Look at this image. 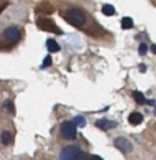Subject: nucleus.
<instances>
[{
  "instance_id": "nucleus-12",
  "label": "nucleus",
  "mask_w": 156,
  "mask_h": 160,
  "mask_svg": "<svg viewBox=\"0 0 156 160\" xmlns=\"http://www.w3.org/2000/svg\"><path fill=\"white\" fill-rule=\"evenodd\" d=\"M133 28V19L129 17H125L122 19V29H132Z\"/></svg>"
},
{
  "instance_id": "nucleus-21",
  "label": "nucleus",
  "mask_w": 156,
  "mask_h": 160,
  "mask_svg": "<svg viewBox=\"0 0 156 160\" xmlns=\"http://www.w3.org/2000/svg\"><path fill=\"white\" fill-rule=\"evenodd\" d=\"M155 115H156V107H155Z\"/></svg>"
},
{
  "instance_id": "nucleus-14",
  "label": "nucleus",
  "mask_w": 156,
  "mask_h": 160,
  "mask_svg": "<svg viewBox=\"0 0 156 160\" xmlns=\"http://www.w3.org/2000/svg\"><path fill=\"white\" fill-rule=\"evenodd\" d=\"M74 123H75V125H78V126H81V127H84L86 125V121H85L84 116H75V118H74Z\"/></svg>"
},
{
  "instance_id": "nucleus-15",
  "label": "nucleus",
  "mask_w": 156,
  "mask_h": 160,
  "mask_svg": "<svg viewBox=\"0 0 156 160\" xmlns=\"http://www.w3.org/2000/svg\"><path fill=\"white\" fill-rule=\"evenodd\" d=\"M51 64H52V58H51V56L48 55V56H45L44 62H43V64H41V68H45V67L51 66Z\"/></svg>"
},
{
  "instance_id": "nucleus-13",
  "label": "nucleus",
  "mask_w": 156,
  "mask_h": 160,
  "mask_svg": "<svg viewBox=\"0 0 156 160\" xmlns=\"http://www.w3.org/2000/svg\"><path fill=\"white\" fill-rule=\"evenodd\" d=\"M0 138H2V142L4 145H8L10 142H11V134H10L8 132H4L0 136Z\"/></svg>"
},
{
  "instance_id": "nucleus-19",
  "label": "nucleus",
  "mask_w": 156,
  "mask_h": 160,
  "mask_svg": "<svg viewBox=\"0 0 156 160\" xmlns=\"http://www.w3.org/2000/svg\"><path fill=\"white\" fill-rule=\"evenodd\" d=\"M151 51L156 55V45H152V47H151Z\"/></svg>"
},
{
  "instance_id": "nucleus-6",
  "label": "nucleus",
  "mask_w": 156,
  "mask_h": 160,
  "mask_svg": "<svg viewBox=\"0 0 156 160\" xmlns=\"http://www.w3.org/2000/svg\"><path fill=\"white\" fill-rule=\"evenodd\" d=\"M115 147H117L121 152H123V153H132L133 152V144L125 137L115 138Z\"/></svg>"
},
{
  "instance_id": "nucleus-10",
  "label": "nucleus",
  "mask_w": 156,
  "mask_h": 160,
  "mask_svg": "<svg viewBox=\"0 0 156 160\" xmlns=\"http://www.w3.org/2000/svg\"><path fill=\"white\" fill-rule=\"evenodd\" d=\"M101 11H103L104 15L111 17V15H114L115 14V8H114V6H111V4H104L103 8H101Z\"/></svg>"
},
{
  "instance_id": "nucleus-16",
  "label": "nucleus",
  "mask_w": 156,
  "mask_h": 160,
  "mask_svg": "<svg viewBox=\"0 0 156 160\" xmlns=\"http://www.w3.org/2000/svg\"><path fill=\"white\" fill-rule=\"evenodd\" d=\"M4 107H6L8 111H11V114H14V112H15V110H14V105H13V101L7 100L6 103H4Z\"/></svg>"
},
{
  "instance_id": "nucleus-17",
  "label": "nucleus",
  "mask_w": 156,
  "mask_h": 160,
  "mask_svg": "<svg viewBox=\"0 0 156 160\" xmlns=\"http://www.w3.org/2000/svg\"><path fill=\"white\" fill-rule=\"evenodd\" d=\"M148 51V45L147 44H140V48H138V53L140 55H145Z\"/></svg>"
},
{
  "instance_id": "nucleus-8",
  "label": "nucleus",
  "mask_w": 156,
  "mask_h": 160,
  "mask_svg": "<svg viewBox=\"0 0 156 160\" xmlns=\"http://www.w3.org/2000/svg\"><path fill=\"white\" fill-rule=\"evenodd\" d=\"M143 122V115L140 114V112H133V114L129 115V123L133 126L136 125H140V123Z\"/></svg>"
},
{
  "instance_id": "nucleus-20",
  "label": "nucleus",
  "mask_w": 156,
  "mask_h": 160,
  "mask_svg": "<svg viewBox=\"0 0 156 160\" xmlns=\"http://www.w3.org/2000/svg\"><path fill=\"white\" fill-rule=\"evenodd\" d=\"M140 68H141V71H143V72L145 71V66H144V64H141V66H140Z\"/></svg>"
},
{
  "instance_id": "nucleus-1",
  "label": "nucleus",
  "mask_w": 156,
  "mask_h": 160,
  "mask_svg": "<svg viewBox=\"0 0 156 160\" xmlns=\"http://www.w3.org/2000/svg\"><path fill=\"white\" fill-rule=\"evenodd\" d=\"M60 159L62 160H81V159H86V155L77 145H70V147H66L60 152Z\"/></svg>"
},
{
  "instance_id": "nucleus-4",
  "label": "nucleus",
  "mask_w": 156,
  "mask_h": 160,
  "mask_svg": "<svg viewBox=\"0 0 156 160\" xmlns=\"http://www.w3.org/2000/svg\"><path fill=\"white\" fill-rule=\"evenodd\" d=\"M3 36H4V38L10 42V44H17V42L21 40V32H19V29L15 28V26L7 28L4 30V33H3Z\"/></svg>"
},
{
  "instance_id": "nucleus-7",
  "label": "nucleus",
  "mask_w": 156,
  "mask_h": 160,
  "mask_svg": "<svg viewBox=\"0 0 156 160\" xmlns=\"http://www.w3.org/2000/svg\"><path fill=\"white\" fill-rule=\"evenodd\" d=\"M96 126L103 130H110V129H114V127L117 126V123L112 121H107V119H99V121L96 122Z\"/></svg>"
},
{
  "instance_id": "nucleus-11",
  "label": "nucleus",
  "mask_w": 156,
  "mask_h": 160,
  "mask_svg": "<svg viewBox=\"0 0 156 160\" xmlns=\"http://www.w3.org/2000/svg\"><path fill=\"white\" fill-rule=\"evenodd\" d=\"M133 97H134V100H136L138 104H145V103H147V99H145V96L141 92H138V90H136V92L133 93Z\"/></svg>"
},
{
  "instance_id": "nucleus-2",
  "label": "nucleus",
  "mask_w": 156,
  "mask_h": 160,
  "mask_svg": "<svg viewBox=\"0 0 156 160\" xmlns=\"http://www.w3.org/2000/svg\"><path fill=\"white\" fill-rule=\"evenodd\" d=\"M67 21L74 26H82L86 22V15L84 11L78 8H71L67 11Z\"/></svg>"
},
{
  "instance_id": "nucleus-9",
  "label": "nucleus",
  "mask_w": 156,
  "mask_h": 160,
  "mask_svg": "<svg viewBox=\"0 0 156 160\" xmlns=\"http://www.w3.org/2000/svg\"><path fill=\"white\" fill-rule=\"evenodd\" d=\"M47 48H48L49 52H58V51L60 49V47H59V44H58L55 40L49 38V40H47Z\"/></svg>"
},
{
  "instance_id": "nucleus-3",
  "label": "nucleus",
  "mask_w": 156,
  "mask_h": 160,
  "mask_svg": "<svg viewBox=\"0 0 156 160\" xmlns=\"http://www.w3.org/2000/svg\"><path fill=\"white\" fill-rule=\"evenodd\" d=\"M60 133L66 140H74L77 137V127L74 122H63L60 126Z\"/></svg>"
},
{
  "instance_id": "nucleus-5",
  "label": "nucleus",
  "mask_w": 156,
  "mask_h": 160,
  "mask_svg": "<svg viewBox=\"0 0 156 160\" xmlns=\"http://www.w3.org/2000/svg\"><path fill=\"white\" fill-rule=\"evenodd\" d=\"M37 25H38V28L41 29V30L52 32V33H62L60 29L58 28L51 19H48V18H40V19L37 21Z\"/></svg>"
},
{
  "instance_id": "nucleus-18",
  "label": "nucleus",
  "mask_w": 156,
  "mask_h": 160,
  "mask_svg": "<svg viewBox=\"0 0 156 160\" xmlns=\"http://www.w3.org/2000/svg\"><path fill=\"white\" fill-rule=\"evenodd\" d=\"M90 160H103L100 158V156H97V155H93V156H90Z\"/></svg>"
}]
</instances>
